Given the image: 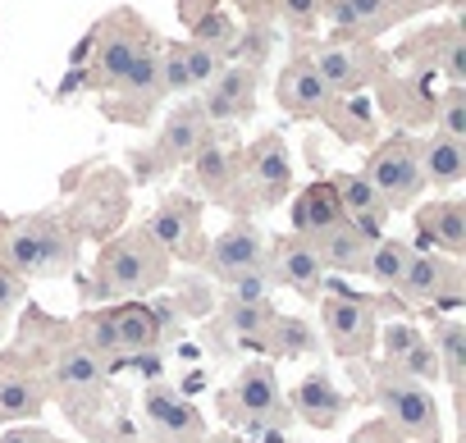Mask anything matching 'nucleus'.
Here are the masks:
<instances>
[{"instance_id":"nucleus-1","label":"nucleus","mask_w":466,"mask_h":443,"mask_svg":"<svg viewBox=\"0 0 466 443\" xmlns=\"http://www.w3.org/2000/svg\"><path fill=\"white\" fill-rule=\"evenodd\" d=\"M151 51H160V37L151 33V24L137 10H115L92 28L87 46L74 60L87 92H115Z\"/></svg>"},{"instance_id":"nucleus-2","label":"nucleus","mask_w":466,"mask_h":443,"mask_svg":"<svg viewBox=\"0 0 466 443\" xmlns=\"http://www.w3.org/2000/svg\"><path fill=\"white\" fill-rule=\"evenodd\" d=\"M78 229L60 215H28V219H0V266H10L19 279H51L74 270Z\"/></svg>"},{"instance_id":"nucleus-3","label":"nucleus","mask_w":466,"mask_h":443,"mask_svg":"<svg viewBox=\"0 0 466 443\" xmlns=\"http://www.w3.org/2000/svg\"><path fill=\"white\" fill-rule=\"evenodd\" d=\"M169 279V257L151 243V234L124 229L115 234L101 252H96V270H92V297H124V302H142L147 293H156Z\"/></svg>"},{"instance_id":"nucleus-4","label":"nucleus","mask_w":466,"mask_h":443,"mask_svg":"<svg viewBox=\"0 0 466 443\" xmlns=\"http://www.w3.org/2000/svg\"><path fill=\"white\" fill-rule=\"evenodd\" d=\"M298 55L320 74V83L329 87V96H352V92H366V87H375L384 74H389V65H393V55H384V51H375L370 42H361V46H334V42H298Z\"/></svg>"},{"instance_id":"nucleus-5","label":"nucleus","mask_w":466,"mask_h":443,"mask_svg":"<svg viewBox=\"0 0 466 443\" xmlns=\"http://www.w3.org/2000/svg\"><path fill=\"white\" fill-rule=\"evenodd\" d=\"M366 183L380 192V201H384L389 210L416 201L420 187H425V174H420V142L407 137V133L380 142V146L370 151V160H366Z\"/></svg>"},{"instance_id":"nucleus-6","label":"nucleus","mask_w":466,"mask_h":443,"mask_svg":"<svg viewBox=\"0 0 466 443\" xmlns=\"http://www.w3.org/2000/svg\"><path fill=\"white\" fill-rule=\"evenodd\" d=\"M224 416L228 420H248V429H279L289 420V407H284V393H279V379H275V366L270 361H252L238 370L233 388L219 398Z\"/></svg>"},{"instance_id":"nucleus-7","label":"nucleus","mask_w":466,"mask_h":443,"mask_svg":"<svg viewBox=\"0 0 466 443\" xmlns=\"http://www.w3.org/2000/svg\"><path fill=\"white\" fill-rule=\"evenodd\" d=\"M375 402L384 407V416L402 434H411L420 443H439V407H434V398H430L425 384L407 379L393 366H380V375H375Z\"/></svg>"},{"instance_id":"nucleus-8","label":"nucleus","mask_w":466,"mask_h":443,"mask_svg":"<svg viewBox=\"0 0 466 443\" xmlns=\"http://www.w3.org/2000/svg\"><path fill=\"white\" fill-rule=\"evenodd\" d=\"M151 234V243L169 257V261H192L201 266L206 257V238H201V201H192L187 192H169L160 196V206L151 210V219L142 225Z\"/></svg>"},{"instance_id":"nucleus-9","label":"nucleus","mask_w":466,"mask_h":443,"mask_svg":"<svg viewBox=\"0 0 466 443\" xmlns=\"http://www.w3.org/2000/svg\"><path fill=\"white\" fill-rule=\"evenodd\" d=\"M206 128H210V124H206L201 106H197V101H178L174 115L165 119V128L156 133L151 151H147V156L133 151V174H137V183H147V178H156V174H165V169H174V165H187L192 151L201 146Z\"/></svg>"},{"instance_id":"nucleus-10","label":"nucleus","mask_w":466,"mask_h":443,"mask_svg":"<svg viewBox=\"0 0 466 443\" xmlns=\"http://www.w3.org/2000/svg\"><path fill=\"white\" fill-rule=\"evenodd\" d=\"M187 165H192V183L210 201L243 206V196H248V187H243V151L233 146L219 128H206V137H201V146L192 151Z\"/></svg>"},{"instance_id":"nucleus-11","label":"nucleus","mask_w":466,"mask_h":443,"mask_svg":"<svg viewBox=\"0 0 466 443\" xmlns=\"http://www.w3.org/2000/svg\"><path fill=\"white\" fill-rule=\"evenodd\" d=\"M320 316H325V334L339 357L361 361L375 347V302L370 297H352L334 288L320 297Z\"/></svg>"},{"instance_id":"nucleus-12","label":"nucleus","mask_w":466,"mask_h":443,"mask_svg":"<svg viewBox=\"0 0 466 443\" xmlns=\"http://www.w3.org/2000/svg\"><path fill=\"white\" fill-rule=\"evenodd\" d=\"M243 187H248V196H257V206H279L289 196L293 160H289V142L279 133H266L243 151Z\"/></svg>"},{"instance_id":"nucleus-13","label":"nucleus","mask_w":466,"mask_h":443,"mask_svg":"<svg viewBox=\"0 0 466 443\" xmlns=\"http://www.w3.org/2000/svg\"><path fill=\"white\" fill-rule=\"evenodd\" d=\"M201 266L219 279V284H233L243 275H257L266 270V234L252 225V219H233V225L206 247Z\"/></svg>"},{"instance_id":"nucleus-14","label":"nucleus","mask_w":466,"mask_h":443,"mask_svg":"<svg viewBox=\"0 0 466 443\" xmlns=\"http://www.w3.org/2000/svg\"><path fill=\"white\" fill-rule=\"evenodd\" d=\"M266 279L302 293V297H320L325 293V266L311 247V238H275V247H266Z\"/></svg>"},{"instance_id":"nucleus-15","label":"nucleus","mask_w":466,"mask_h":443,"mask_svg":"<svg viewBox=\"0 0 466 443\" xmlns=\"http://www.w3.org/2000/svg\"><path fill=\"white\" fill-rule=\"evenodd\" d=\"M398 293H402L407 302L457 307V302H461V266L448 261V257H439V252H411Z\"/></svg>"},{"instance_id":"nucleus-16","label":"nucleus","mask_w":466,"mask_h":443,"mask_svg":"<svg viewBox=\"0 0 466 443\" xmlns=\"http://www.w3.org/2000/svg\"><path fill=\"white\" fill-rule=\"evenodd\" d=\"M257 69L248 65H224L219 78L197 96L206 124H238V119H252L257 115Z\"/></svg>"},{"instance_id":"nucleus-17","label":"nucleus","mask_w":466,"mask_h":443,"mask_svg":"<svg viewBox=\"0 0 466 443\" xmlns=\"http://www.w3.org/2000/svg\"><path fill=\"white\" fill-rule=\"evenodd\" d=\"M411 252H439L457 261L466 252V206L457 196L430 201L416 210V247Z\"/></svg>"},{"instance_id":"nucleus-18","label":"nucleus","mask_w":466,"mask_h":443,"mask_svg":"<svg viewBox=\"0 0 466 443\" xmlns=\"http://www.w3.org/2000/svg\"><path fill=\"white\" fill-rule=\"evenodd\" d=\"M160 96H165V87H160V51H151L115 92H106L101 110L110 119H119V124H147V115L156 110Z\"/></svg>"},{"instance_id":"nucleus-19","label":"nucleus","mask_w":466,"mask_h":443,"mask_svg":"<svg viewBox=\"0 0 466 443\" xmlns=\"http://www.w3.org/2000/svg\"><path fill=\"white\" fill-rule=\"evenodd\" d=\"M142 407H147V420H151L160 443H206V420L183 393H174L165 384H151Z\"/></svg>"},{"instance_id":"nucleus-20","label":"nucleus","mask_w":466,"mask_h":443,"mask_svg":"<svg viewBox=\"0 0 466 443\" xmlns=\"http://www.w3.org/2000/svg\"><path fill=\"white\" fill-rule=\"evenodd\" d=\"M275 101H279V110L293 115V119H320V110H325V101H329V87H325L320 74L298 55V60H289V65L279 69V78H275Z\"/></svg>"},{"instance_id":"nucleus-21","label":"nucleus","mask_w":466,"mask_h":443,"mask_svg":"<svg viewBox=\"0 0 466 443\" xmlns=\"http://www.w3.org/2000/svg\"><path fill=\"white\" fill-rule=\"evenodd\" d=\"M101 384H106V366L96 357H87L74 338H65V347H56V357H51V388L60 398L78 402V398L101 393Z\"/></svg>"},{"instance_id":"nucleus-22","label":"nucleus","mask_w":466,"mask_h":443,"mask_svg":"<svg viewBox=\"0 0 466 443\" xmlns=\"http://www.w3.org/2000/svg\"><path fill=\"white\" fill-rule=\"evenodd\" d=\"M425 78L430 74H411V78H393L384 74L375 87H380V106L393 124L402 128H416L425 119H434V92H425Z\"/></svg>"},{"instance_id":"nucleus-23","label":"nucleus","mask_w":466,"mask_h":443,"mask_svg":"<svg viewBox=\"0 0 466 443\" xmlns=\"http://www.w3.org/2000/svg\"><path fill=\"white\" fill-rule=\"evenodd\" d=\"M110 334H115L119 357H142L160 343V316L147 302H119L110 307Z\"/></svg>"},{"instance_id":"nucleus-24","label":"nucleus","mask_w":466,"mask_h":443,"mask_svg":"<svg viewBox=\"0 0 466 443\" xmlns=\"http://www.w3.org/2000/svg\"><path fill=\"white\" fill-rule=\"evenodd\" d=\"M334 225H343V206H339L334 183H329V178L307 183V187L298 192V201H293V234H298V238H316V234H325V229H334Z\"/></svg>"},{"instance_id":"nucleus-25","label":"nucleus","mask_w":466,"mask_h":443,"mask_svg":"<svg viewBox=\"0 0 466 443\" xmlns=\"http://www.w3.org/2000/svg\"><path fill=\"white\" fill-rule=\"evenodd\" d=\"M343 407H348V398L339 393V384H334L325 370H311V375L293 388V411H298L307 425H316V429H334L339 416H343Z\"/></svg>"},{"instance_id":"nucleus-26","label":"nucleus","mask_w":466,"mask_h":443,"mask_svg":"<svg viewBox=\"0 0 466 443\" xmlns=\"http://www.w3.org/2000/svg\"><path fill=\"white\" fill-rule=\"evenodd\" d=\"M320 119H325V124L339 133V142H348V146H370V142L380 137L375 110H370V101H366L361 92H352V96H329L325 110H320Z\"/></svg>"},{"instance_id":"nucleus-27","label":"nucleus","mask_w":466,"mask_h":443,"mask_svg":"<svg viewBox=\"0 0 466 443\" xmlns=\"http://www.w3.org/2000/svg\"><path fill=\"white\" fill-rule=\"evenodd\" d=\"M311 247H316V257H320V266L325 270H343V275H357V270H366V257H370V238L366 234H357L348 219L343 225H334V229H325V234H316L311 238Z\"/></svg>"},{"instance_id":"nucleus-28","label":"nucleus","mask_w":466,"mask_h":443,"mask_svg":"<svg viewBox=\"0 0 466 443\" xmlns=\"http://www.w3.org/2000/svg\"><path fill=\"white\" fill-rule=\"evenodd\" d=\"M420 174H425V183H434V187L461 183V178H466V142H452V137H443V133L425 137V142H420Z\"/></svg>"},{"instance_id":"nucleus-29","label":"nucleus","mask_w":466,"mask_h":443,"mask_svg":"<svg viewBox=\"0 0 466 443\" xmlns=\"http://www.w3.org/2000/svg\"><path fill=\"white\" fill-rule=\"evenodd\" d=\"M46 411V384L33 375H0V420L24 425Z\"/></svg>"},{"instance_id":"nucleus-30","label":"nucleus","mask_w":466,"mask_h":443,"mask_svg":"<svg viewBox=\"0 0 466 443\" xmlns=\"http://www.w3.org/2000/svg\"><path fill=\"white\" fill-rule=\"evenodd\" d=\"M430 347H434V357H439V375L461 393V379H466V325H461V320H439Z\"/></svg>"},{"instance_id":"nucleus-31","label":"nucleus","mask_w":466,"mask_h":443,"mask_svg":"<svg viewBox=\"0 0 466 443\" xmlns=\"http://www.w3.org/2000/svg\"><path fill=\"white\" fill-rule=\"evenodd\" d=\"M407 261H411V243H402V238H380L375 247H370V257H366V270L361 275H370L380 288H398L402 284V275H407Z\"/></svg>"},{"instance_id":"nucleus-32","label":"nucleus","mask_w":466,"mask_h":443,"mask_svg":"<svg viewBox=\"0 0 466 443\" xmlns=\"http://www.w3.org/2000/svg\"><path fill=\"white\" fill-rule=\"evenodd\" d=\"M224 320H228V329L238 334V338L266 343V338H270V325H275V311H270V302H233V297H228Z\"/></svg>"},{"instance_id":"nucleus-33","label":"nucleus","mask_w":466,"mask_h":443,"mask_svg":"<svg viewBox=\"0 0 466 443\" xmlns=\"http://www.w3.org/2000/svg\"><path fill=\"white\" fill-rule=\"evenodd\" d=\"M187 33H192V46H201V51H210V55H219V60L233 51V42H238V24H233L228 15H219V10L192 19Z\"/></svg>"},{"instance_id":"nucleus-34","label":"nucleus","mask_w":466,"mask_h":443,"mask_svg":"<svg viewBox=\"0 0 466 443\" xmlns=\"http://www.w3.org/2000/svg\"><path fill=\"white\" fill-rule=\"evenodd\" d=\"M434 69L448 78V87H461V83H466V28H461L457 19L443 24V37H439V65H434Z\"/></svg>"},{"instance_id":"nucleus-35","label":"nucleus","mask_w":466,"mask_h":443,"mask_svg":"<svg viewBox=\"0 0 466 443\" xmlns=\"http://www.w3.org/2000/svg\"><path fill=\"white\" fill-rule=\"evenodd\" d=\"M266 347H275L279 357H302V352H311V347H316V334H311V329H307V320H298V316H275Z\"/></svg>"},{"instance_id":"nucleus-36","label":"nucleus","mask_w":466,"mask_h":443,"mask_svg":"<svg viewBox=\"0 0 466 443\" xmlns=\"http://www.w3.org/2000/svg\"><path fill=\"white\" fill-rule=\"evenodd\" d=\"M434 119H439V133L443 137L466 142V87H443L434 96Z\"/></svg>"},{"instance_id":"nucleus-37","label":"nucleus","mask_w":466,"mask_h":443,"mask_svg":"<svg viewBox=\"0 0 466 443\" xmlns=\"http://www.w3.org/2000/svg\"><path fill=\"white\" fill-rule=\"evenodd\" d=\"M275 19H279L298 42H307V37L320 28V0H275Z\"/></svg>"},{"instance_id":"nucleus-38","label":"nucleus","mask_w":466,"mask_h":443,"mask_svg":"<svg viewBox=\"0 0 466 443\" xmlns=\"http://www.w3.org/2000/svg\"><path fill=\"white\" fill-rule=\"evenodd\" d=\"M160 87L165 96H187L192 92V78H187V65H183V42H160Z\"/></svg>"},{"instance_id":"nucleus-39","label":"nucleus","mask_w":466,"mask_h":443,"mask_svg":"<svg viewBox=\"0 0 466 443\" xmlns=\"http://www.w3.org/2000/svg\"><path fill=\"white\" fill-rule=\"evenodd\" d=\"M183 65H187L192 87H210V83L219 78V69H224L219 55H210V51H201V46H192V42H183Z\"/></svg>"},{"instance_id":"nucleus-40","label":"nucleus","mask_w":466,"mask_h":443,"mask_svg":"<svg viewBox=\"0 0 466 443\" xmlns=\"http://www.w3.org/2000/svg\"><path fill=\"white\" fill-rule=\"evenodd\" d=\"M393 370H402V375H407V379H416V384H425V379L434 384V379H439V357H434V347L420 338V343H416V347L393 366Z\"/></svg>"},{"instance_id":"nucleus-41","label":"nucleus","mask_w":466,"mask_h":443,"mask_svg":"<svg viewBox=\"0 0 466 443\" xmlns=\"http://www.w3.org/2000/svg\"><path fill=\"white\" fill-rule=\"evenodd\" d=\"M416 343H420V334H416L411 325H389V329H384V366H398Z\"/></svg>"},{"instance_id":"nucleus-42","label":"nucleus","mask_w":466,"mask_h":443,"mask_svg":"<svg viewBox=\"0 0 466 443\" xmlns=\"http://www.w3.org/2000/svg\"><path fill=\"white\" fill-rule=\"evenodd\" d=\"M19 302H24V279L10 266H0V316H10Z\"/></svg>"},{"instance_id":"nucleus-43","label":"nucleus","mask_w":466,"mask_h":443,"mask_svg":"<svg viewBox=\"0 0 466 443\" xmlns=\"http://www.w3.org/2000/svg\"><path fill=\"white\" fill-rule=\"evenodd\" d=\"M248 24H275V0H233Z\"/></svg>"},{"instance_id":"nucleus-44","label":"nucleus","mask_w":466,"mask_h":443,"mask_svg":"<svg viewBox=\"0 0 466 443\" xmlns=\"http://www.w3.org/2000/svg\"><path fill=\"white\" fill-rule=\"evenodd\" d=\"M0 443H56V438L46 429H37V425H15V429L0 434Z\"/></svg>"},{"instance_id":"nucleus-45","label":"nucleus","mask_w":466,"mask_h":443,"mask_svg":"<svg viewBox=\"0 0 466 443\" xmlns=\"http://www.w3.org/2000/svg\"><path fill=\"white\" fill-rule=\"evenodd\" d=\"M210 10H215V0H178L183 24H192V19H201V15H210Z\"/></svg>"},{"instance_id":"nucleus-46","label":"nucleus","mask_w":466,"mask_h":443,"mask_svg":"<svg viewBox=\"0 0 466 443\" xmlns=\"http://www.w3.org/2000/svg\"><path fill=\"white\" fill-rule=\"evenodd\" d=\"M210 443H243V438H228V434H224V438H210Z\"/></svg>"}]
</instances>
